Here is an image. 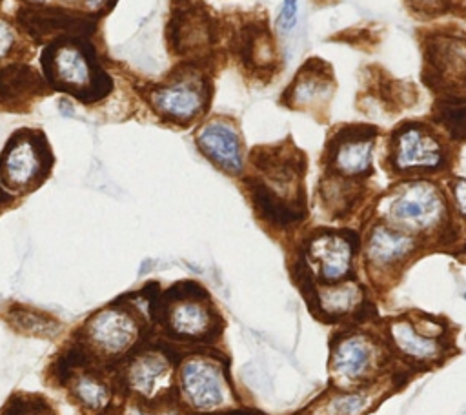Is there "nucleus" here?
<instances>
[{
  "label": "nucleus",
  "mask_w": 466,
  "mask_h": 415,
  "mask_svg": "<svg viewBox=\"0 0 466 415\" xmlns=\"http://www.w3.org/2000/svg\"><path fill=\"white\" fill-rule=\"evenodd\" d=\"M51 155L46 140L35 131H16L0 157V180L13 193L36 187L47 175Z\"/></svg>",
  "instance_id": "nucleus-3"
},
{
  "label": "nucleus",
  "mask_w": 466,
  "mask_h": 415,
  "mask_svg": "<svg viewBox=\"0 0 466 415\" xmlns=\"http://www.w3.org/2000/svg\"><path fill=\"white\" fill-rule=\"evenodd\" d=\"M331 80L322 71H302L291 89V100L297 106H315L324 102L331 93Z\"/></svg>",
  "instance_id": "nucleus-21"
},
{
  "label": "nucleus",
  "mask_w": 466,
  "mask_h": 415,
  "mask_svg": "<svg viewBox=\"0 0 466 415\" xmlns=\"http://www.w3.org/2000/svg\"><path fill=\"white\" fill-rule=\"evenodd\" d=\"M166 326L178 339H206L215 326V313L206 299L178 297L167 302Z\"/></svg>",
  "instance_id": "nucleus-12"
},
{
  "label": "nucleus",
  "mask_w": 466,
  "mask_h": 415,
  "mask_svg": "<svg viewBox=\"0 0 466 415\" xmlns=\"http://www.w3.org/2000/svg\"><path fill=\"white\" fill-rule=\"evenodd\" d=\"M364 300V289L353 280H340L333 284H322L317 289L319 309L326 317H344L353 313Z\"/></svg>",
  "instance_id": "nucleus-18"
},
{
  "label": "nucleus",
  "mask_w": 466,
  "mask_h": 415,
  "mask_svg": "<svg viewBox=\"0 0 466 415\" xmlns=\"http://www.w3.org/2000/svg\"><path fill=\"white\" fill-rule=\"evenodd\" d=\"M373 157V133H350L333 146L331 166L342 177H359L370 171Z\"/></svg>",
  "instance_id": "nucleus-16"
},
{
  "label": "nucleus",
  "mask_w": 466,
  "mask_h": 415,
  "mask_svg": "<svg viewBox=\"0 0 466 415\" xmlns=\"http://www.w3.org/2000/svg\"><path fill=\"white\" fill-rule=\"evenodd\" d=\"M446 160L441 140L424 126L408 124L391 140V166L395 171H431Z\"/></svg>",
  "instance_id": "nucleus-8"
},
{
  "label": "nucleus",
  "mask_w": 466,
  "mask_h": 415,
  "mask_svg": "<svg viewBox=\"0 0 466 415\" xmlns=\"http://www.w3.org/2000/svg\"><path fill=\"white\" fill-rule=\"evenodd\" d=\"M178 390L182 402L198 413H213L229 402V386L222 364L217 359L191 355L178 369Z\"/></svg>",
  "instance_id": "nucleus-4"
},
{
  "label": "nucleus",
  "mask_w": 466,
  "mask_h": 415,
  "mask_svg": "<svg viewBox=\"0 0 466 415\" xmlns=\"http://www.w3.org/2000/svg\"><path fill=\"white\" fill-rule=\"evenodd\" d=\"M417 251V240L411 233L390 224H375L366 235L364 258L370 275L386 277L400 269Z\"/></svg>",
  "instance_id": "nucleus-9"
},
{
  "label": "nucleus",
  "mask_w": 466,
  "mask_h": 415,
  "mask_svg": "<svg viewBox=\"0 0 466 415\" xmlns=\"http://www.w3.org/2000/svg\"><path fill=\"white\" fill-rule=\"evenodd\" d=\"M171 362L160 351H144L137 355L126 371L127 388L146 399H157L169 390Z\"/></svg>",
  "instance_id": "nucleus-14"
},
{
  "label": "nucleus",
  "mask_w": 466,
  "mask_h": 415,
  "mask_svg": "<svg viewBox=\"0 0 466 415\" xmlns=\"http://www.w3.org/2000/svg\"><path fill=\"white\" fill-rule=\"evenodd\" d=\"M386 335L393 351L413 364H435L446 353L442 328L428 317H393L386 324Z\"/></svg>",
  "instance_id": "nucleus-6"
},
{
  "label": "nucleus",
  "mask_w": 466,
  "mask_h": 415,
  "mask_svg": "<svg viewBox=\"0 0 466 415\" xmlns=\"http://www.w3.org/2000/svg\"><path fill=\"white\" fill-rule=\"evenodd\" d=\"M306 262L322 284L340 282L353 262L351 240L335 231H319L306 244Z\"/></svg>",
  "instance_id": "nucleus-10"
},
{
  "label": "nucleus",
  "mask_w": 466,
  "mask_h": 415,
  "mask_svg": "<svg viewBox=\"0 0 466 415\" xmlns=\"http://www.w3.org/2000/svg\"><path fill=\"white\" fill-rule=\"evenodd\" d=\"M437 122L450 133V137L466 138V98H444L435 106Z\"/></svg>",
  "instance_id": "nucleus-22"
},
{
  "label": "nucleus",
  "mask_w": 466,
  "mask_h": 415,
  "mask_svg": "<svg viewBox=\"0 0 466 415\" xmlns=\"http://www.w3.org/2000/svg\"><path fill=\"white\" fill-rule=\"evenodd\" d=\"M450 189L457 211L466 218V180H453L450 184Z\"/></svg>",
  "instance_id": "nucleus-25"
},
{
  "label": "nucleus",
  "mask_w": 466,
  "mask_h": 415,
  "mask_svg": "<svg viewBox=\"0 0 466 415\" xmlns=\"http://www.w3.org/2000/svg\"><path fill=\"white\" fill-rule=\"evenodd\" d=\"M388 353L380 340L362 329H351L337 337L331 346L329 375L339 390H353L373 384Z\"/></svg>",
  "instance_id": "nucleus-2"
},
{
  "label": "nucleus",
  "mask_w": 466,
  "mask_h": 415,
  "mask_svg": "<svg viewBox=\"0 0 466 415\" xmlns=\"http://www.w3.org/2000/svg\"><path fill=\"white\" fill-rule=\"evenodd\" d=\"M31 4H67V5H80L87 9V0H25Z\"/></svg>",
  "instance_id": "nucleus-28"
},
{
  "label": "nucleus",
  "mask_w": 466,
  "mask_h": 415,
  "mask_svg": "<svg viewBox=\"0 0 466 415\" xmlns=\"http://www.w3.org/2000/svg\"><path fill=\"white\" fill-rule=\"evenodd\" d=\"M151 104L169 120L186 124L202 111L206 104V91L197 78H184L155 87L151 93Z\"/></svg>",
  "instance_id": "nucleus-11"
},
{
  "label": "nucleus",
  "mask_w": 466,
  "mask_h": 415,
  "mask_svg": "<svg viewBox=\"0 0 466 415\" xmlns=\"http://www.w3.org/2000/svg\"><path fill=\"white\" fill-rule=\"evenodd\" d=\"M40 86L38 75L24 66H11L0 69V102L27 100Z\"/></svg>",
  "instance_id": "nucleus-20"
},
{
  "label": "nucleus",
  "mask_w": 466,
  "mask_h": 415,
  "mask_svg": "<svg viewBox=\"0 0 466 415\" xmlns=\"http://www.w3.org/2000/svg\"><path fill=\"white\" fill-rule=\"evenodd\" d=\"M0 415H58L51 402L36 393H15Z\"/></svg>",
  "instance_id": "nucleus-23"
},
{
  "label": "nucleus",
  "mask_w": 466,
  "mask_h": 415,
  "mask_svg": "<svg viewBox=\"0 0 466 415\" xmlns=\"http://www.w3.org/2000/svg\"><path fill=\"white\" fill-rule=\"evenodd\" d=\"M426 55L431 69L444 80L466 78V42L453 36H435L428 42Z\"/></svg>",
  "instance_id": "nucleus-17"
},
{
  "label": "nucleus",
  "mask_w": 466,
  "mask_h": 415,
  "mask_svg": "<svg viewBox=\"0 0 466 415\" xmlns=\"http://www.w3.org/2000/svg\"><path fill=\"white\" fill-rule=\"evenodd\" d=\"M297 9H299V0H284L277 24L280 31H291L295 22H297Z\"/></svg>",
  "instance_id": "nucleus-24"
},
{
  "label": "nucleus",
  "mask_w": 466,
  "mask_h": 415,
  "mask_svg": "<svg viewBox=\"0 0 466 415\" xmlns=\"http://www.w3.org/2000/svg\"><path fill=\"white\" fill-rule=\"evenodd\" d=\"M140 333L138 319L124 308H106L91 315L84 326L86 344L102 359L120 357L135 346Z\"/></svg>",
  "instance_id": "nucleus-7"
},
{
  "label": "nucleus",
  "mask_w": 466,
  "mask_h": 415,
  "mask_svg": "<svg viewBox=\"0 0 466 415\" xmlns=\"http://www.w3.org/2000/svg\"><path fill=\"white\" fill-rule=\"evenodd\" d=\"M384 393L386 386H379V382L353 390L335 388V391L317 400L308 410V415H366Z\"/></svg>",
  "instance_id": "nucleus-15"
},
{
  "label": "nucleus",
  "mask_w": 466,
  "mask_h": 415,
  "mask_svg": "<svg viewBox=\"0 0 466 415\" xmlns=\"http://www.w3.org/2000/svg\"><path fill=\"white\" fill-rule=\"evenodd\" d=\"M129 415H180L177 410H157V411H151V410H142V408H133L129 411Z\"/></svg>",
  "instance_id": "nucleus-27"
},
{
  "label": "nucleus",
  "mask_w": 466,
  "mask_h": 415,
  "mask_svg": "<svg viewBox=\"0 0 466 415\" xmlns=\"http://www.w3.org/2000/svg\"><path fill=\"white\" fill-rule=\"evenodd\" d=\"M42 64L51 86L87 96L98 87V71L95 60L84 46L73 40L53 42L42 55Z\"/></svg>",
  "instance_id": "nucleus-5"
},
{
  "label": "nucleus",
  "mask_w": 466,
  "mask_h": 415,
  "mask_svg": "<svg viewBox=\"0 0 466 415\" xmlns=\"http://www.w3.org/2000/svg\"><path fill=\"white\" fill-rule=\"evenodd\" d=\"M197 146L200 151L229 175L242 169L240 137L233 126L224 120H211L197 133Z\"/></svg>",
  "instance_id": "nucleus-13"
},
{
  "label": "nucleus",
  "mask_w": 466,
  "mask_h": 415,
  "mask_svg": "<svg viewBox=\"0 0 466 415\" xmlns=\"http://www.w3.org/2000/svg\"><path fill=\"white\" fill-rule=\"evenodd\" d=\"M69 390L78 404L93 413L102 411L111 399V391L107 382H104L93 371H78L69 380Z\"/></svg>",
  "instance_id": "nucleus-19"
},
{
  "label": "nucleus",
  "mask_w": 466,
  "mask_h": 415,
  "mask_svg": "<svg viewBox=\"0 0 466 415\" xmlns=\"http://www.w3.org/2000/svg\"><path fill=\"white\" fill-rule=\"evenodd\" d=\"M380 213L390 226L415 237L437 231L448 218V204L435 184L408 180L384 197Z\"/></svg>",
  "instance_id": "nucleus-1"
},
{
  "label": "nucleus",
  "mask_w": 466,
  "mask_h": 415,
  "mask_svg": "<svg viewBox=\"0 0 466 415\" xmlns=\"http://www.w3.org/2000/svg\"><path fill=\"white\" fill-rule=\"evenodd\" d=\"M13 44H15L13 29L4 20H0V60L11 51Z\"/></svg>",
  "instance_id": "nucleus-26"
},
{
  "label": "nucleus",
  "mask_w": 466,
  "mask_h": 415,
  "mask_svg": "<svg viewBox=\"0 0 466 415\" xmlns=\"http://www.w3.org/2000/svg\"><path fill=\"white\" fill-rule=\"evenodd\" d=\"M464 299H466V293H464Z\"/></svg>",
  "instance_id": "nucleus-29"
}]
</instances>
